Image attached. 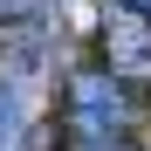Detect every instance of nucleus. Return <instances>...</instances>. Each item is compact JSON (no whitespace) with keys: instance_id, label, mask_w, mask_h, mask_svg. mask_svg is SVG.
<instances>
[{"instance_id":"1","label":"nucleus","mask_w":151,"mask_h":151,"mask_svg":"<svg viewBox=\"0 0 151 151\" xmlns=\"http://www.w3.org/2000/svg\"><path fill=\"white\" fill-rule=\"evenodd\" d=\"M103 69L117 83H151V14H137L131 0L103 7Z\"/></svg>"},{"instance_id":"2","label":"nucleus","mask_w":151,"mask_h":151,"mask_svg":"<svg viewBox=\"0 0 151 151\" xmlns=\"http://www.w3.org/2000/svg\"><path fill=\"white\" fill-rule=\"evenodd\" d=\"M131 7H137V14H151V0H131Z\"/></svg>"}]
</instances>
